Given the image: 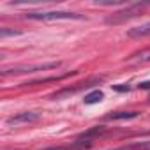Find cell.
<instances>
[{"label": "cell", "instance_id": "5", "mask_svg": "<svg viewBox=\"0 0 150 150\" xmlns=\"http://www.w3.org/2000/svg\"><path fill=\"white\" fill-rule=\"evenodd\" d=\"M39 120V113L35 111H25V113H18L14 117H9L6 120L7 125H23V124H32Z\"/></svg>", "mask_w": 150, "mask_h": 150}, {"label": "cell", "instance_id": "11", "mask_svg": "<svg viewBox=\"0 0 150 150\" xmlns=\"http://www.w3.org/2000/svg\"><path fill=\"white\" fill-rule=\"evenodd\" d=\"M103 99H104V94H103L101 90H94V92H90V94L85 96L83 103H85V104H97V103H101Z\"/></svg>", "mask_w": 150, "mask_h": 150}, {"label": "cell", "instance_id": "6", "mask_svg": "<svg viewBox=\"0 0 150 150\" xmlns=\"http://www.w3.org/2000/svg\"><path fill=\"white\" fill-rule=\"evenodd\" d=\"M127 35H129V37H132V39L148 37V35H150V21H148V23H143V25H139V27L131 28V30L127 32Z\"/></svg>", "mask_w": 150, "mask_h": 150}, {"label": "cell", "instance_id": "2", "mask_svg": "<svg viewBox=\"0 0 150 150\" xmlns=\"http://www.w3.org/2000/svg\"><path fill=\"white\" fill-rule=\"evenodd\" d=\"M104 81V76H94V78H87L85 81H80V83H76V85H72V87H65V88H62V90H58V92H55V94H51V99H65V97H71V96H74V94H78V92H81V90H87V88H92L94 85H99V83H103Z\"/></svg>", "mask_w": 150, "mask_h": 150}, {"label": "cell", "instance_id": "3", "mask_svg": "<svg viewBox=\"0 0 150 150\" xmlns=\"http://www.w3.org/2000/svg\"><path fill=\"white\" fill-rule=\"evenodd\" d=\"M62 62H46V64H23V65H14V67H7L2 71L4 76L9 74H30V72H37V71H50V69H57L60 67Z\"/></svg>", "mask_w": 150, "mask_h": 150}, {"label": "cell", "instance_id": "4", "mask_svg": "<svg viewBox=\"0 0 150 150\" xmlns=\"http://www.w3.org/2000/svg\"><path fill=\"white\" fill-rule=\"evenodd\" d=\"M150 4H129L124 11H118V13H115L111 18H108L106 21L111 25H115V23H122V21H125V20H129V18H134V16H138V14H141L143 13V9H146Z\"/></svg>", "mask_w": 150, "mask_h": 150}, {"label": "cell", "instance_id": "8", "mask_svg": "<svg viewBox=\"0 0 150 150\" xmlns=\"http://www.w3.org/2000/svg\"><path fill=\"white\" fill-rule=\"evenodd\" d=\"M104 131H106V127H103V125H96V127L88 129L87 132H83V134L80 136V139H85V141H90V143H92V139L97 138V136H101Z\"/></svg>", "mask_w": 150, "mask_h": 150}, {"label": "cell", "instance_id": "15", "mask_svg": "<svg viewBox=\"0 0 150 150\" xmlns=\"http://www.w3.org/2000/svg\"><path fill=\"white\" fill-rule=\"evenodd\" d=\"M139 88H150V81H143V83H139Z\"/></svg>", "mask_w": 150, "mask_h": 150}, {"label": "cell", "instance_id": "12", "mask_svg": "<svg viewBox=\"0 0 150 150\" xmlns=\"http://www.w3.org/2000/svg\"><path fill=\"white\" fill-rule=\"evenodd\" d=\"M83 146H90V143L83 141V139H78V143L72 145V146H50V148H44V150H80Z\"/></svg>", "mask_w": 150, "mask_h": 150}, {"label": "cell", "instance_id": "9", "mask_svg": "<svg viewBox=\"0 0 150 150\" xmlns=\"http://www.w3.org/2000/svg\"><path fill=\"white\" fill-rule=\"evenodd\" d=\"M139 113L138 111H117V113H110L106 115L108 120H129V118H136Z\"/></svg>", "mask_w": 150, "mask_h": 150}, {"label": "cell", "instance_id": "14", "mask_svg": "<svg viewBox=\"0 0 150 150\" xmlns=\"http://www.w3.org/2000/svg\"><path fill=\"white\" fill-rule=\"evenodd\" d=\"M113 88L118 90V92H129V90H131L129 85H113Z\"/></svg>", "mask_w": 150, "mask_h": 150}, {"label": "cell", "instance_id": "7", "mask_svg": "<svg viewBox=\"0 0 150 150\" xmlns=\"http://www.w3.org/2000/svg\"><path fill=\"white\" fill-rule=\"evenodd\" d=\"M127 60H129L131 64H150V48L141 50V51H138V53L131 55Z\"/></svg>", "mask_w": 150, "mask_h": 150}, {"label": "cell", "instance_id": "13", "mask_svg": "<svg viewBox=\"0 0 150 150\" xmlns=\"http://www.w3.org/2000/svg\"><path fill=\"white\" fill-rule=\"evenodd\" d=\"M21 32L20 30H7V28H2L0 30V35L2 37H7V35H20Z\"/></svg>", "mask_w": 150, "mask_h": 150}, {"label": "cell", "instance_id": "1", "mask_svg": "<svg viewBox=\"0 0 150 150\" xmlns=\"http://www.w3.org/2000/svg\"><path fill=\"white\" fill-rule=\"evenodd\" d=\"M28 20L37 21H55V20H87L83 14L78 13H67V11H30L27 13Z\"/></svg>", "mask_w": 150, "mask_h": 150}, {"label": "cell", "instance_id": "10", "mask_svg": "<svg viewBox=\"0 0 150 150\" xmlns=\"http://www.w3.org/2000/svg\"><path fill=\"white\" fill-rule=\"evenodd\" d=\"M72 74H76V71L72 72H65V74H60V76H53V78H44V80H34V81H28V83H23V85H41V83H48V81H62Z\"/></svg>", "mask_w": 150, "mask_h": 150}]
</instances>
